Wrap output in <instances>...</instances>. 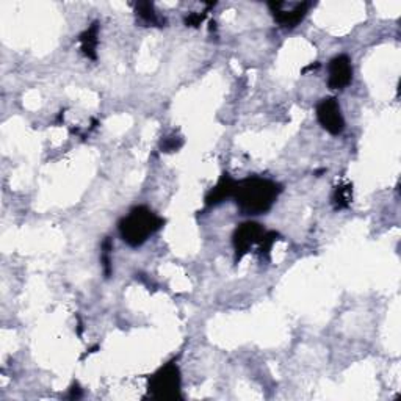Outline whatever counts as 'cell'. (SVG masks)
Instances as JSON below:
<instances>
[{
  "mask_svg": "<svg viewBox=\"0 0 401 401\" xmlns=\"http://www.w3.org/2000/svg\"><path fill=\"white\" fill-rule=\"evenodd\" d=\"M282 187L267 177L251 176L237 182L234 199L241 215H262L273 207Z\"/></svg>",
  "mask_w": 401,
  "mask_h": 401,
  "instance_id": "cell-1",
  "label": "cell"
},
{
  "mask_svg": "<svg viewBox=\"0 0 401 401\" xmlns=\"http://www.w3.org/2000/svg\"><path fill=\"white\" fill-rule=\"evenodd\" d=\"M82 397V391H80V387H78V384H76V386H72L71 387V391H69V398H72V400H77V398H80Z\"/></svg>",
  "mask_w": 401,
  "mask_h": 401,
  "instance_id": "cell-15",
  "label": "cell"
},
{
  "mask_svg": "<svg viewBox=\"0 0 401 401\" xmlns=\"http://www.w3.org/2000/svg\"><path fill=\"white\" fill-rule=\"evenodd\" d=\"M235 187H237V181L232 179L229 174H223L218 183L210 190L206 196V206L213 207L218 206L223 201H226L227 198H234L235 193Z\"/></svg>",
  "mask_w": 401,
  "mask_h": 401,
  "instance_id": "cell-8",
  "label": "cell"
},
{
  "mask_svg": "<svg viewBox=\"0 0 401 401\" xmlns=\"http://www.w3.org/2000/svg\"><path fill=\"white\" fill-rule=\"evenodd\" d=\"M183 144L182 138L181 136H168L165 140H162V153H174V150L181 149V146Z\"/></svg>",
  "mask_w": 401,
  "mask_h": 401,
  "instance_id": "cell-13",
  "label": "cell"
},
{
  "mask_svg": "<svg viewBox=\"0 0 401 401\" xmlns=\"http://www.w3.org/2000/svg\"><path fill=\"white\" fill-rule=\"evenodd\" d=\"M135 15L138 17V21L146 25V27L148 25L162 27V24H165V19L159 16V13L155 11L154 5L150 2H138L135 5Z\"/></svg>",
  "mask_w": 401,
  "mask_h": 401,
  "instance_id": "cell-10",
  "label": "cell"
},
{
  "mask_svg": "<svg viewBox=\"0 0 401 401\" xmlns=\"http://www.w3.org/2000/svg\"><path fill=\"white\" fill-rule=\"evenodd\" d=\"M353 80V64L348 55H337L328 64V87L344 90Z\"/></svg>",
  "mask_w": 401,
  "mask_h": 401,
  "instance_id": "cell-7",
  "label": "cell"
},
{
  "mask_svg": "<svg viewBox=\"0 0 401 401\" xmlns=\"http://www.w3.org/2000/svg\"><path fill=\"white\" fill-rule=\"evenodd\" d=\"M204 19H206V13H190L185 17V24L187 27H199Z\"/></svg>",
  "mask_w": 401,
  "mask_h": 401,
  "instance_id": "cell-14",
  "label": "cell"
},
{
  "mask_svg": "<svg viewBox=\"0 0 401 401\" xmlns=\"http://www.w3.org/2000/svg\"><path fill=\"white\" fill-rule=\"evenodd\" d=\"M165 225V220L157 215L153 210L138 206L124 216L118 225L121 239L127 243L129 246H141L146 243L149 237L159 232Z\"/></svg>",
  "mask_w": 401,
  "mask_h": 401,
  "instance_id": "cell-2",
  "label": "cell"
},
{
  "mask_svg": "<svg viewBox=\"0 0 401 401\" xmlns=\"http://www.w3.org/2000/svg\"><path fill=\"white\" fill-rule=\"evenodd\" d=\"M351 201H353V187L350 183H340V185L334 188L332 206L335 210L350 207Z\"/></svg>",
  "mask_w": 401,
  "mask_h": 401,
  "instance_id": "cell-11",
  "label": "cell"
},
{
  "mask_svg": "<svg viewBox=\"0 0 401 401\" xmlns=\"http://www.w3.org/2000/svg\"><path fill=\"white\" fill-rule=\"evenodd\" d=\"M317 120L320 126L331 135H340L345 129L344 115H342V108L335 97H325L318 102Z\"/></svg>",
  "mask_w": 401,
  "mask_h": 401,
  "instance_id": "cell-6",
  "label": "cell"
},
{
  "mask_svg": "<svg viewBox=\"0 0 401 401\" xmlns=\"http://www.w3.org/2000/svg\"><path fill=\"white\" fill-rule=\"evenodd\" d=\"M311 2H269L268 8L272 11L274 21L281 27L293 29L306 17Z\"/></svg>",
  "mask_w": 401,
  "mask_h": 401,
  "instance_id": "cell-5",
  "label": "cell"
},
{
  "mask_svg": "<svg viewBox=\"0 0 401 401\" xmlns=\"http://www.w3.org/2000/svg\"><path fill=\"white\" fill-rule=\"evenodd\" d=\"M82 54L88 60H96L97 58V44H99V24L93 22L90 27L78 36Z\"/></svg>",
  "mask_w": 401,
  "mask_h": 401,
  "instance_id": "cell-9",
  "label": "cell"
},
{
  "mask_svg": "<svg viewBox=\"0 0 401 401\" xmlns=\"http://www.w3.org/2000/svg\"><path fill=\"white\" fill-rule=\"evenodd\" d=\"M111 240L110 239H105L102 243V267H104V273L105 276L111 274V259H110V253H111Z\"/></svg>",
  "mask_w": 401,
  "mask_h": 401,
  "instance_id": "cell-12",
  "label": "cell"
},
{
  "mask_svg": "<svg viewBox=\"0 0 401 401\" xmlns=\"http://www.w3.org/2000/svg\"><path fill=\"white\" fill-rule=\"evenodd\" d=\"M267 231L264 226L255 221H246L235 229L232 235V245L235 249V260H241L245 255L251 251L253 246H259Z\"/></svg>",
  "mask_w": 401,
  "mask_h": 401,
  "instance_id": "cell-4",
  "label": "cell"
},
{
  "mask_svg": "<svg viewBox=\"0 0 401 401\" xmlns=\"http://www.w3.org/2000/svg\"><path fill=\"white\" fill-rule=\"evenodd\" d=\"M181 370L174 360L159 368L149 379L148 395L154 400H179L181 395Z\"/></svg>",
  "mask_w": 401,
  "mask_h": 401,
  "instance_id": "cell-3",
  "label": "cell"
}]
</instances>
